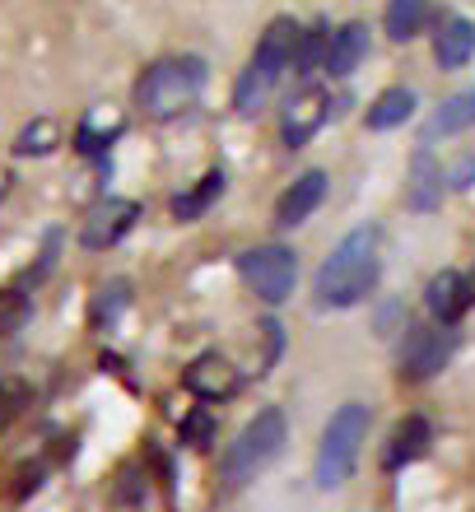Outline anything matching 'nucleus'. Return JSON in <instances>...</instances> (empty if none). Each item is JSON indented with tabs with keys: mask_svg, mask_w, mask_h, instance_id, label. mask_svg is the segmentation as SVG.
<instances>
[{
	"mask_svg": "<svg viewBox=\"0 0 475 512\" xmlns=\"http://www.w3.org/2000/svg\"><path fill=\"white\" fill-rule=\"evenodd\" d=\"M429 443H434V429H429V419H424V415H406V419H401V424L392 429L387 447H382V466H387V471H406L410 461H420L424 452H429Z\"/></svg>",
	"mask_w": 475,
	"mask_h": 512,
	"instance_id": "4468645a",
	"label": "nucleus"
},
{
	"mask_svg": "<svg viewBox=\"0 0 475 512\" xmlns=\"http://www.w3.org/2000/svg\"><path fill=\"white\" fill-rule=\"evenodd\" d=\"M238 270H243L247 289L261 298V303H285L299 284V256L285 243H261L252 252L238 256Z\"/></svg>",
	"mask_w": 475,
	"mask_h": 512,
	"instance_id": "423d86ee",
	"label": "nucleus"
},
{
	"mask_svg": "<svg viewBox=\"0 0 475 512\" xmlns=\"http://www.w3.org/2000/svg\"><path fill=\"white\" fill-rule=\"evenodd\" d=\"M429 19V0H387V38L392 42H410Z\"/></svg>",
	"mask_w": 475,
	"mask_h": 512,
	"instance_id": "aec40b11",
	"label": "nucleus"
},
{
	"mask_svg": "<svg viewBox=\"0 0 475 512\" xmlns=\"http://www.w3.org/2000/svg\"><path fill=\"white\" fill-rule=\"evenodd\" d=\"M415 117V94L410 89H382L373 98V108H368V131H396V126H406Z\"/></svg>",
	"mask_w": 475,
	"mask_h": 512,
	"instance_id": "a211bd4d",
	"label": "nucleus"
},
{
	"mask_svg": "<svg viewBox=\"0 0 475 512\" xmlns=\"http://www.w3.org/2000/svg\"><path fill=\"white\" fill-rule=\"evenodd\" d=\"M294 38H299V24H294V19H271V24H266V33H261L257 47H252V61H247L238 84H233V112H238V117H252L257 108H266L271 89L289 70Z\"/></svg>",
	"mask_w": 475,
	"mask_h": 512,
	"instance_id": "7ed1b4c3",
	"label": "nucleus"
},
{
	"mask_svg": "<svg viewBox=\"0 0 475 512\" xmlns=\"http://www.w3.org/2000/svg\"><path fill=\"white\" fill-rule=\"evenodd\" d=\"M28 294H19V289H5L0 294V336H14L19 326L28 322Z\"/></svg>",
	"mask_w": 475,
	"mask_h": 512,
	"instance_id": "a878e982",
	"label": "nucleus"
},
{
	"mask_svg": "<svg viewBox=\"0 0 475 512\" xmlns=\"http://www.w3.org/2000/svg\"><path fill=\"white\" fill-rule=\"evenodd\" d=\"M475 56V24L466 14H448L434 33V61L443 70H462Z\"/></svg>",
	"mask_w": 475,
	"mask_h": 512,
	"instance_id": "2eb2a0df",
	"label": "nucleus"
},
{
	"mask_svg": "<svg viewBox=\"0 0 475 512\" xmlns=\"http://www.w3.org/2000/svg\"><path fill=\"white\" fill-rule=\"evenodd\" d=\"M457 354V331L443 322L434 326H410L406 345H401V378L406 382H429L438 378L448 359Z\"/></svg>",
	"mask_w": 475,
	"mask_h": 512,
	"instance_id": "0eeeda50",
	"label": "nucleus"
},
{
	"mask_svg": "<svg viewBox=\"0 0 475 512\" xmlns=\"http://www.w3.org/2000/svg\"><path fill=\"white\" fill-rule=\"evenodd\" d=\"M140 219V205L126 201V196H108V201H98L94 210H89V219H84V233L80 243L89 247V252H103V247H117L126 238V233L136 229Z\"/></svg>",
	"mask_w": 475,
	"mask_h": 512,
	"instance_id": "6e6552de",
	"label": "nucleus"
},
{
	"mask_svg": "<svg viewBox=\"0 0 475 512\" xmlns=\"http://www.w3.org/2000/svg\"><path fill=\"white\" fill-rule=\"evenodd\" d=\"M326 117H331V98H326L322 89H303V94H294L285 103V112H280V135H285V145L303 149L317 131H322Z\"/></svg>",
	"mask_w": 475,
	"mask_h": 512,
	"instance_id": "9d476101",
	"label": "nucleus"
},
{
	"mask_svg": "<svg viewBox=\"0 0 475 512\" xmlns=\"http://www.w3.org/2000/svg\"><path fill=\"white\" fill-rule=\"evenodd\" d=\"M368 56V24H340L331 38H326V56H322V70L331 80H350L354 70L364 66Z\"/></svg>",
	"mask_w": 475,
	"mask_h": 512,
	"instance_id": "f8f14e48",
	"label": "nucleus"
},
{
	"mask_svg": "<svg viewBox=\"0 0 475 512\" xmlns=\"http://www.w3.org/2000/svg\"><path fill=\"white\" fill-rule=\"evenodd\" d=\"M368 424H373V410L364 401H345L336 415L326 419L322 443H317V461H313L317 489H340L350 480L354 461H359V447L368 438Z\"/></svg>",
	"mask_w": 475,
	"mask_h": 512,
	"instance_id": "20e7f679",
	"label": "nucleus"
},
{
	"mask_svg": "<svg viewBox=\"0 0 475 512\" xmlns=\"http://www.w3.org/2000/svg\"><path fill=\"white\" fill-rule=\"evenodd\" d=\"M117 135H122V117H112V122H108V112L94 108L80 122V131H75V149H80V154H89V159H98V154H108V149H112V140H117Z\"/></svg>",
	"mask_w": 475,
	"mask_h": 512,
	"instance_id": "6ab92c4d",
	"label": "nucleus"
},
{
	"mask_svg": "<svg viewBox=\"0 0 475 512\" xmlns=\"http://www.w3.org/2000/svg\"><path fill=\"white\" fill-rule=\"evenodd\" d=\"M424 308H429L434 322L457 326L475 308V280L462 275V270H438L429 280V289H424Z\"/></svg>",
	"mask_w": 475,
	"mask_h": 512,
	"instance_id": "1a4fd4ad",
	"label": "nucleus"
},
{
	"mask_svg": "<svg viewBox=\"0 0 475 512\" xmlns=\"http://www.w3.org/2000/svg\"><path fill=\"white\" fill-rule=\"evenodd\" d=\"M182 443L187 447H210L215 443V415H210V410H191V415L182 419Z\"/></svg>",
	"mask_w": 475,
	"mask_h": 512,
	"instance_id": "bb28decb",
	"label": "nucleus"
},
{
	"mask_svg": "<svg viewBox=\"0 0 475 512\" xmlns=\"http://www.w3.org/2000/svg\"><path fill=\"white\" fill-rule=\"evenodd\" d=\"M33 391H28L24 378H0V433H10V424L28 410Z\"/></svg>",
	"mask_w": 475,
	"mask_h": 512,
	"instance_id": "b1692460",
	"label": "nucleus"
},
{
	"mask_svg": "<svg viewBox=\"0 0 475 512\" xmlns=\"http://www.w3.org/2000/svg\"><path fill=\"white\" fill-rule=\"evenodd\" d=\"M382 270V229L378 224H359L336 243V252L317 270V308H354L373 294Z\"/></svg>",
	"mask_w": 475,
	"mask_h": 512,
	"instance_id": "f257e3e1",
	"label": "nucleus"
},
{
	"mask_svg": "<svg viewBox=\"0 0 475 512\" xmlns=\"http://www.w3.org/2000/svg\"><path fill=\"white\" fill-rule=\"evenodd\" d=\"M406 205L410 210H424V215L443 205V168L434 163V154H415V163H410Z\"/></svg>",
	"mask_w": 475,
	"mask_h": 512,
	"instance_id": "dca6fc26",
	"label": "nucleus"
},
{
	"mask_svg": "<svg viewBox=\"0 0 475 512\" xmlns=\"http://www.w3.org/2000/svg\"><path fill=\"white\" fill-rule=\"evenodd\" d=\"M61 145V126L52 117H38V122H28L24 131L14 135V154L19 159H42V154H52Z\"/></svg>",
	"mask_w": 475,
	"mask_h": 512,
	"instance_id": "412c9836",
	"label": "nucleus"
},
{
	"mask_svg": "<svg viewBox=\"0 0 475 512\" xmlns=\"http://www.w3.org/2000/svg\"><path fill=\"white\" fill-rule=\"evenodd\" d=\"M122 308H126V284L122 280L103 284V289H98V298H94V326H98V331H103V326H112L117 317H122Z\"/></svg>",
	"mask_w": 475,
	"mask_h": 512,
	"instance_id": "393cba45",
	"label": "nucleus"
},
{
	"mask_svg": "<svg viewBox=\"0 0 475 512\" xmlns=\"http://www.w3.org/2000/svg\"><path fill=\"white\" fill-rule=\"evenodd\" d=\"M289 429H285V415L280 410H261L257 419H247L243 433L224 447V461H219V471L229 485H243L252 480L257 471H266L275 457H280V447H285Z\"/></svg>",
	"mask_w": 475,
	"mask_h": 512,
	"instance_id": "39448f33",
	"label": "nucleus"
},
{
	"mask_svg": "<svg viewBox=\"0 0 475 512\" xmlns=\"http://www.w3.org/2000/svg\"><path fill=\"white\" fill-rule=\"evenodd\" d=\"M205 89V61L201 56H163L136 80V108L150 122H168L182 108H191Z\"/></svg>",
	"mask_w": 475,
	"mask_h": 512,
	"instance_id": "f03ea898",
	"label": "nucleus"
},
{
	"mask_svg": "<svg viewBox=\"0 0 475 512\" xmlns=\"http://www.w3.org/2000/svg\"><path fill=\"white\" fill-rule=\"evenodd\" d=\"M191 396H201V401H229L233 391H238V368L224 359V354H201V359H191L187 373H182Z\"/></svg>",
	"mask_w": 475,
	"mask_h": 512,
	"instance_id": "9b49d317",
	"label": "nucleus"
},
{
	"mask_svg": "<svg viewBox=\"0 0 475 512\" xmlns=\"http://www.w3.org/2000/svg\"><path fill=\"white\" fill-rule=\"evenodd\" d=\"M326 33L322 24L317 28H299V38H294V52H289V66H294V75H313V70H322V56H326Z\"/></svg>",
	"mask_w": 475,
	"mask_h": 512,
	"instance_id": "4be33fe9",
	"label": "nucleus"
},
{
	"mask_svg": "<svg viewBox=\"0 0 475 512\" xmlns=\"http://www.w3.org/2000/svg\"><path fill=\"white\" fill-rule=\"evenodd\" d=\"M466 126H475V89H466V94H452L448 103L434 112L429 135H457V131H466Z\"/></svg>",
	"mask_w": 475,
	"mask_h": 512,
	"instance_id": "5701e85b",
	"label": "nucleus"
},
{
	"mask_svg": "<svg viewBox=\"0 0 475 512\" xmlns=\"http://www.w3.org/2000/svg\"><path fill=\"white\" fill-rule=\"evenodd\" d=\"M136 499H145V480H140V466H126L122 485H117V503H136Z\"/></svg>",
	"mask_w": 475,
	"mask_h": 512,
	"instance_id": "cd10ccee",
	"label": "nucleus"
},
{
	"mask_svg": "<svg viewBox=\"0 0 475 512\" xmlns=\"http://www.w3.org/2000/svg\"><path fill=\"white\" fill-rule=\"evenodd\" d=\"M224 182H229V177H224V168H210V173H205L196 187H187L182 196H173V219H177V224L201 219L205 210H210V205L224 196Z\"/></svg>",
	"mask_w": 475,
	"mask_h": 512,
	"instance_id": "f3484780",
	"label": "nucleus"
},
{
	"mask_svg": "<svg viewBox=\"0 0 475 512\" xmlns=\"http://www.w3.org/2000/svg\"><path fill=\"white\" fill-rule=\"evenodd\" d=\"M326 201V173L313 168V173L294 177V187H285V196L275 201V224L280 229H299L303 219H313V210Z\"/></svg>",
	"mask_w": 475,
	"mask_h": 512,
	"instance_id": "ddd939ff",
	"label": "nucleus"
}]
</instances>
